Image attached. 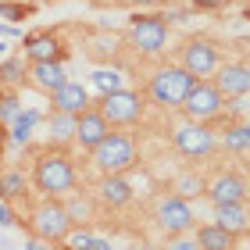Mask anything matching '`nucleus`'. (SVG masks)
<instances>
[{"mask_svg":"<svg viewBox=\"0 0 250 250\" xmlns=\"http://www.w3.org/2000/svg\"><path fill=\"white\" fill-rule=\"evenodd\" d=\"M165 250H200V247H197V240H172Z\"/></svg>","mask_w":250,"mask_h":250,"instance_id":"nucleus-31","label":"nucleus"},{"mask_svg":"<svg viewBox=\"0 0 250 250\" xmlns=\"http://www.w3.org/2000/svg\"><path fill=\"white\" fill-rule=\"evenodd\" d=\"M50 97H54V111H61V115H79L89 107V89L83 83H72V79H64Z\"/></svg>","mask_w":250,"mask_h":250,"instance_id":"nucleus-12","label":"nucleus"},{"mask_svg":"<svg viewBox=\"0 0 250 250\" xmlns=\"http://www.w3.org/2000/svg\"><path fill=\"white\" fill-rule=\"evenodd\" d=\"M157 222H161V229L168 236H179V232H186L189 225H193V208H189V200L183 197H165L161 204H157Z\"/></svg>","mask_w":250,"mask_h":250,"instance_id":"nucleus-9","label":"nucleus"},{"mask_svg":"<svg viewBox=\"0 0 250 250\" xmlns=\"http://www.w3.org/2000/svg\"><path fill=\"white\" fill-rule=\"evenodd\" d=\"M50 136L58 143H68L75 136V115H61V111H58V115L50 118Z\"/></svg>","mask_w":250,"mask_h":250,"instance_id":"nucleus-23","label":"nucleus"},{"mask_svg":"<svg viewBox=\"0 0 250 250\" xmlns=\"http://www.w3.org/2000/svg\"><path fill=\"white\" fill-rule=\"evenodd\" d=\"M36 122H40L36 111H18L15 122H11V140H15V143H29V136H32V129H36Z\"/></svg>","mask_w":250,"mask_h":250,"instance_id":"nucleus-20","label":"nucleus"},{"mask_svg":"<svg viewBox=\"0 0 250 250\" xmlns=\"http://www.w3.org/2000/svg\"><path fill=\"white\" fill-rule=\"evenodd\" d=\"M25 79V61L21 58H4L0 61V83H7V86H15Z\"/></svg>","mask_w":250,"mask_h":250,"instance_id":"nucleus-24","label":"nucleus"},{"mask_svg":"<svg viewBox=\"0 0 250 250\" xmlns=\"http://www.w3.org/2000/svg\"><path fill=\"white\" fill-rule=\"evenodd\" d=\"M183 68H186L193 79L211 75L214 68H218V50H214V43H208V40H189L186 47H183Z\"/></svg>","mask_w":250,"mask_h":250,"instance_id":"nucleus-10","label":"nucleus"},{"mask_svg":"<svg viewBox=\"0 0 250 250\" xmlns=\"http://www.w3.org/2000/svg\"><path fill=\"white\" fill-rule=\"evenodd\" d=\"M193 83H197V79H193L183 64L161 68V72L150 79V97H154V104H161V107H179Z\"/></svg>","mask_w":250,"mask_h":250,"instance_id":"nucleus-3","label":"nucleus"},{"mask_svg":"<svg viewBox=\"0 0 250 250\" xmlns=\"http://www.w3.org/2000/svg\"><path fill=\"white\" fill-rule=\"evenodd\" d=\"M64 79H68V75H64V64H61V61H32V83H36L40 89L54 93Z\"/></svg>","mask_w":250,"mask_h":250,"instance_id":"nucleus-16","label":"nucleus"},{"mask_svg":"<svg viewBox=\"0 0 250 250\" xmlns=\"http://www.w3.org/2000/svg\"><path fill=\"white\" fill-rule=\"evenodd\" d=\"M29 250H47V247H43V240H29Z\"/></svg>","mask_w":250,"mask_h":250,"instance_id":"nucleus-33","label":"nucleus"},{"mask_svg":"<svg viewBox=\"0 0 250 250\" xmlns=\"http://www.w3.org/2000/svg\"><path fill=\"white\" fill-rule=\"evenodd\" d=\"M0 197L4 200L25 197V175L21 172H0Z\"/></svg>","mask_w":250,"mask_h":250,"instance_id":"nucleus-22","label":"nucleus"},{"mask_svg":"<svg viewBox=\"0 0 250 250\" xmlns=\"http://www.w3.org/2000/svg\"><path fill=\"white\" fill-rule=\"evenodd\" d=\"M247 143H250V129H247V125H232V129L225 132V146H229V150L243 154V150H247Z\"/></svg>","mask_w":250,"mask_h":250,"instance_id":"nucleus-27","label":"nucleus"},{"mask_svg":"<svg viewBox=\"0 0 250 250\" xmlns=\"http://www.w3.org/2000/svg\"><path fill=\"white\" fill-rule=\"evenodd\" d=\"M129 40L143 54H161L168 43V21L161 15H136L129 25Z\"/></svg>","mask_w":250,"mask_h":250,"instance_id":"nucleus-5","label":"nucleus"},{"mask_svg":"<svg viewBox=\"0 0 250 250\" xmlns=\"http://www.w3.org/2000/svg\"><path fill=\"white\" fill-rule=\"evenodd\" d=\"M93 86L100 89V93H115V89H122V72H115V68H97L93 72Z\"/></svg>","mask_w":250,"mask_h":250,"instance_id":"nucleus-25","label":"nucleus"},{"mask_svg":"<svg viewBox=\"0 0 250 250\" xmlns=\"http://www.w3.org/2000/svg\"><path fill=\"white\" fill-rule=\"evenodd\" d=\"M222 104H225V97L218 93V89H214L211 83H193L189 86V93L183 97V107L186 111V118L189 122H208V118H214V115H222Z\"/></svg>","mask_w":250,"mask_h":250,"instance_id":"nucleus-4","label":"nucleus"},{"mask_svg":"<svg viewBox=\"0 0 250 250\" xmlns=\"http://www.w3.org/2000/svg\"><path fill=\"white\" fill-rule=\"evenodd\" d=\"M197 247L200 250H229L232 247V232L229 229H222V225H200V232H197Z\"/></svg>","mask_w":250,"mask_h":250,"instance_id":"nucleus-19","label":"nucleus"},{"mask_svg":"<svg viewBox=\"0 0 250 250\" xmlns=\"http://www.w3.org/2000/svg\"><path fill=\"white\" fill-rule=\"evenodd\" d=\"M214 89H218L222 97H247V86H250V72L243 64H225L218 68V75H214Z\"/></svg>","mask_w":250,"mask_h":250,"instance_id":"nucleus-13","label":"nucleus"},{"mask_svg":"<svg viewBox=\"0 0 250 250\" xmlns=\"http://www.w3.org/2000/svg\"><path fill=\"white\" fill-rule=\"evenodd\" d=\"M172 140H175V146H179V154H183V157H208V154L214 150V132H211L204 122H186V125H179Z\"/></svg>","mask_w":250,"mask_h":250,"instance_id":"nucleus-8","label":"nucleus"},{"mask_svg":"<svg viewBox=\"0 0 250 250\" xmlns=\"http://www.w3.org/2000/svg\"><path fill=\"white\" fill-rule=\"evenodd\" d=\"M4 58H7V43L0 40V61H4Z\"/></svg>","mask_w":250,"mask_h":250,"instance_id":"nucleus-34","label":"nucleus"},{"mask_svg":"<svg viewBox=\"0 0 250 250\" xmlns=\"http://www.w3.org/2000/svg\"><path fill=\"white\" fill-rule=\"evenodd\" d=\"M200 193H204V179L200 175H179L175 179V197L189 200V197H200Z\"/></svg>","mask_w":250,"mask_h":250,"instance_id":"nucleus-26","label":"nucleus"},{"mask_svg":"<svg viewBox=\"0 0 250 250\" xmlns=\"http://www.w3.org/2000/svg\"><path fill=\"white\" fill-rule=\"evenodd\" d=\"M29 15H32V7H29V4H0V18L21 21V18H29Z\"/></svg>","mask_w":250,"mask_h":250,"instance_id":"nucleus-29","label":"nucleus"},{"mask_svg":"<svg viewBox=\"0 0 250 250\" xmlns=\"http://www.w3.org/2000/svg\"><path fill=\"white\" fill-rule=\"evenodd\" d=\"M25 58H29V61H61L64 50H61L58 36L40 32V36H29V40H25Z\"/></svg>","mask_w":250,"mask_h":250,"instance_id":"nucleus-15","label":"nucleus"},{"mask_svg":"<svg viewBox=\"0 0 250 250\" xmlns=\"http://www.w3.org/2000/svg\"><path fill=\"white\" fill-rule=\"evenodd\" d=\"M18 111H21V100L18 97H0V125H11Z\"/></svg>","mask_w":250,"mask_h":250,"instance_id":"nucleus-28","label":"nucleus"},{"mask_svg":"<svg viewBox=\"0 0 250 250\" xmlns=\"http://www.w3.org/2000/svg\"><path fill=\"white\" fill-rule=\"evenodd\" d=\"M100 200L111 204V208L129 204L132 200V186L125 183V175H104V183H100Z\"/></svg>","mask_w":250,"mask_h":250,"instance_id":"nucleus-17","label":"nucleus"},{"mask_svg":"<svg viewBox=\"0 0 250 250\" xmlns=\"http://www.w3.org/2000/svg\"><path fill=\"white\" fill-rule=\"evenodd\" d=\"M0 225H15V214H11V208L4 200H0Z\"/></svg>","mask_w":250,"mask_h":250,"instance_id":"nucleus-32","label":"nucleus"},{"mask_svg":"<svg viewBox=\"0 0 250 250\" xmlns=\"http://www.w3.org/2000/svg\"><path fill=\"white\" fill-rule=\"evenodd\" d=\"M32 183H36L40 193H47V197H61V193H68L75 186V168L64 154H43L36 161Z\"/></svg>","mask_w":250,"mask_h":250,"instance_id":"nucleus-2","label":"nucleus"},{"mask_svg":"<svg viewBox=\"0 0 250 250\" xmlns=\"http://www.w3.org/2000/svg\"><path fill=\"white\" fill-rule=\"evenodd\" d=\"M107 132H111V125L100 118V111H89L86 107V111H79V115H75V136H72V140L83 146V150H93Z\"/></svg>","mask_w":250,"mask_h":250,"instance_id":"nucleus-11","label":"nucleus"},{"mask_svg":"<svg viewBox=\"0 0 250 250\" xmlns=\"http://www.w3.org/2000/svg\"><path fill=\"white\" fill-rule=\"evenodd\" d=\"M208 197L214 200V208H218V204H243L247 186H243L240 175H218V179L208 186Z\"/></svg>","mask_w":250,"mask_h":250,"instance_id":"nucleus-14","label":"nucleus"},{"mask_svg":"<svg viewBox=\"0 0 250 250\" xmlns=\"http://www.w3.org/2000/svg\"><path fill=\"white\" fill-rule=\"evenodd\" d=\"M32 229H36L40 240H64L72 232V218H68L64 204H58L54 197L47 204H40L36 214H32Z\"/></svg>","mask_w":250,"mask_h":250,"instance_id":"nucleus-7","label":"nucleus"},{"mask_svg":"<svg viewBox=\"0 0 250 250\" xmlns=\"http://www.w3.org/2000/svg\"><path fill=\"white\" fill-rule=\"evenodd\" d=\"M97 111H100V118H104L107 125H132V122H140L143 104H140L136 93H129V89H115V93L100 97Z\"/></svg>","mask_w":250,"mask_h":250,"instance_id":"nucleus-6","label":"nucleus"},{"mask_svg":"<svg viewBox=\"0 0 250 250\" xmlns=\"http://www.w3.org/2000/svg\"><path fill=\"white\" fill-rule=\"evenodd\" d=\"M89 154H93V165L104 175H122L136 165V140L125 132H107Z\"/></svg>","mask_w":250,"mask_h":250,"instance_id":"nucleus-1","label":"nucleus"},{"mask_svg":"<svg viewBox=\"0 0 250 250\" xmlns=\"http://www.w3.org/2000/svg\"><path fill=\"white\" fill-rule=\"evenodd\" d=\"M68 250H111V243L104 236H93V232H68Z\"/></svg>","mask_w":250,"mask_h":250,"instance_id":"nucleus-21","label":"nucleus"},{"mask_svg":"<svg viewBox=\"0 0 250 250\" xmlns=\"http://www.w3.org/2000/svg\"><path fill=\"white\" fill-rule=\"evenodd\" d=\"M64 211H68V218H72V222H83V218H86V214H89V208H86V204H83V200H72V204H68V208H64Z\"/></svg>","mask_w":250,"mask_h":250,"instance_id":"nucleus-30","label":"nucleus"},{"mask_svg":"<svg viewBox=\"0 0 250 250\" xmlns=\"http://www.w3.org/2000/svg\"><path fill=\"white\" fill-rule=\"evenodd\" d=\"M214 225H222V229H229L232 236L247 229V211L243 204H218L214 208Z\"/></svg>","mask_w":250,"mask_h":250,"instance_id":"nucleus-18","label":"nucleus"}]
</instances>
